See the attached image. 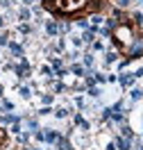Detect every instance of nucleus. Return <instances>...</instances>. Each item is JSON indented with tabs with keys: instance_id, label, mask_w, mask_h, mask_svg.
I'll list each match as a JSON object with an SVG mask.
<instances>
[{
	"instance_id": "f257e3e1",
	"label": "nucleus",
	"mask_w": 143,
	"mask_h": 150,
	"mask_svg": "<svg viewBox=\"0 0 143 150\" xmlns=\"http://www.w3.org/2000/svg\"><path fill=\"white\" fill-rule=\"evenodd\" d=\"M105 5V0H43V7L52 14L75 16L82 11H95Z\"/></svg>"
},
{
	"instance_id": "f03ea898",
	"label": "nucleus",
	"mask_w": 143,
	"mask_h": 150,
	"mask_svg": "<svg viewBox=\"0 0 143 150\" xmlns=\"http://www.w3.org/2000/svg\"><path fill=\"white\" fill-rule=\"evenodd\" d=\"M114 43L125 52L132 57V50H134V43H143V39L136 36V30L132 23H120L118 28L114 30Z\"/></svg>"
},
{
	"instance_id": "20e7f679",
	"label": "nucleus",
	"mask_w": 143,
	"mask_h": 150,
	"mask_svg": "<svg viewBox=\"0 0 143 150\" xmlns=\"http://www.w3.org/2000/svg\"><path fill=\"white\" fill-rule=\"evenodd\" d=\"M2 43H7V36H5V34H0V46H2Z\"/></svg>"
},
{
	"instance_id": "39448f33",
	"label": "nucleus",
	"mask_w": 143,
	"mask_h": 150,
	"mask_svg": "<svg viewBox=\"0 0 143 150\" xmlns=\"http://www.w3.org/2000/svg\"><path fill=\"white\" fill-rule=\"evenodd\" d=\"M127 2H130V0H120V5H127Z\"/></svg>"
},
{
	"instance_id": "7ed1b4c3",
	"label": "nucleus",
	"mask_w": 143,
	"mask_h": 150,
	"mask_svg": "<svg viewBox=\"0 0 143 150\" xmlns=\"http://www.w3.org/2000/svg\"><path fill=\"white\" fill-rule=\"evenodd\" d=\"M118 148L120 150H130V143H127L125 139H120V141H118Z\"/></svg>"
},
{
	"instance_id": "423d86ee",
	"label": "nucleus",
	"mask_w": 143,
	"mask_h": 150,
	"mask_svg": "<svg viewBox=\"0 0 143 150\" xmlns=\"http://www.w3.org/2000/svg\"><path fill=\"white\" fill-rule=\"evenodd\" d=\"M0 25H2V18H0Z\"/></svg>"
}]
</instances>
